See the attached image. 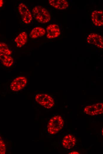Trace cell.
I'll return each instance as SVG.
<instances>
[{"instance_id": "obj_1", "label": "cell", "mask_w": 103, "mask_h": 154, "mask_svg": "<svg viewBox=\"0 0 103 154\" xmlns=\"http://www.w3.org/2000/svg\"><path fill=\"white\" fill-rule=\"evenodd\" d=\"M32 12L33 17L39 23H46L51 20L50 12L43 7L38 5L32 9Z\"/></svg>"}, {"instance_id": "obj_2", "label": "cell", "mask_w": 103, "mask_h": 154, "mask_svg": "<svg viewBox=\"0 0 103 154\" xmlns=\"http://www.w3.org/2000/svg\"><path fill=\"white\" fill-rule=\"evenodd\" d=\"M64 125V120L61 116H54L48 121L47 125V132L52 135L55 134L62 129Z\"/></svg>"}, {"instance_id": "obj_3", "label": "cell", "mask_w": 103, "mask_h": 154, "mask_svg": "<svg viewBox=\"0 0 103 154\" xmlns=\"http://www.w3.org/2000/svg\"><path fill=\"white\" fill-rule=\"evenodd\" d=\"M36 102L44 108L50 109L54 105L55 102L53 98L46 94L40 93L37 94L35 96Z\"/></svg>"}, {"instance_id": "obj_4", "label": "cell", "mask_w": 103, "mask_h": 154, "mask_svg": "<svg viewBox=\"0 0 103 154\" xmlns=\"http://www.w3.org/2000/svg\"><path fill=\"white\" fill-rule=\"evenodd\" d=\"M103 109V103L98 102L86 106L84 109V112L87 115L94 116L102 114Z\"/></svg>"}, {"instance_id": "obj_5", "label": "cell", "mask_w": 103, "mask_h": 154, "mask_svg": "<svg viewBox=\"0 0 103 154\" xmlns=\"http://www.w3.org/2000/svg\"><path fill=\"white\" fill-rule=\"evenodd\" d=\"M18 9L23 22L26 24L30 23L32 20V16L27 6L21 3L18 6Z\"/></svg>"}, {"instance_id": "obj_6", "label": "cell", "mask_w": 103, "mask_h": 154, "mask_svg": "<svg viewBox=\"0 0 103 154\" xmlns=\"http://www.w3.org/2000/svg\"><path fill=\"white\" fill-rule=\"evenodd\" d=\"M27 79L23 76L18 77L12 81L10 84V89L14 92H17L23 89L27 84Z\"/></svg>"}, {"instance_id": "obj_7", "label": "cell", "mask_w": 103, "mask_h": 154, "mask_svg": "<svg viewBox=\"0 0 103 154\" xmlns=\"http://www.w3.org/2000/svg\"><path fill=\"white\" fill-rule=\"evenodd\" d=\"M86 41L88 44L101 49L103 48V38L99 34L94 33L89 34L87 38Z\"/></svg>"}, {"instance_id": "obj_8", "label": "cell", "mask_w": 103, "mask_h": 154, "mask_svg": "<svg viewBox=\"0 0 103 154\" xmlns=\"http://www.w3.org/2000/svg\"><path fill=\"white\" fill-rule=\"evenodd\" d=\"M47 38L53 39L58 37L60 34L59 26L57 24H52L48 25L46 28Z\"/></svg>"}, {"instance_id": "obj_9", "label": "cell", "mask_w": 103, "mask_h": 154, "mask_svg": "<svg viewBox=\"0 0 103 154\" xmlns=\"http://www.w3.org/2000/svg\"><path fill=\"white\" fill-rule=\"evenodd\" d=\"M91 20L93 24L97 27L103 25V11L102 10H94L91 14Z\"/></svg>"}, {"instance_id": "obj_10", "label": "cell", "mask_w": 103, "mask_h": 154, "mask_svg": "<svg viewBox=\"0 0 103 154\" xmlns=\"http://www.w3.org/2000/svg\"><path fill=\"white\" fill-rule=\"evenodd\" d=\"M76 141V138L73 135L68 134L65 136L62 140L63 147L66 149H70L75 146Z\"/></svg>"}, {"instance_id": "obj_11", "label": "cell", "mask_w": 103, "mask_h": 154, "mask_svg": "<svg viewBox=\"0 0 103 154\" xmlns=\"http://www.w3.org/2000/svg\"><path fill=\"white\" fill-rule=\"evenodd\" d=\"M49 3L52 7L59 10L66 9L69 5L68 1L65 0H49Z\"/></svg>"}, {"instance_id": "obj_12", "label": "cell", "mask_w": 103, "mask_h": 154, "mask_svg": "<svg viewBox=\"0 0 103 154\" xmlns=\"http://www.w3.org/2000/svg\"><path fill=\"white\" fill-rule=\"evenodd\" d=\"M28 38V35L25 32H22L20 33L15 40L16 46L18 47L22 46L27 42Z\"/></svg>"}, {"instance_id": "obj_13", "label": "cell", "mask_w": 103, "mask_h": 154, "mask_svg": "<svg viewBox=\"0 0 103 154\" xmlns=\"http://www.w3.org/2000/svg\"><path fill=\"white\" fill-rule=\"evenodd\" d=\"M46 33L45 29L40 27H37L33 29L30 31L29 36L32 38H37L44 36Z\"/></svg>"}, {"instance_id": "obj_14", "label": "cell", "mask_w": 103, "mask_h": 154, "mask_svg": "<svg viewBox=\"0 0 103 154\" xmlns=\"http://www.w3.org/2000/svg\"><path fill=\"white\" fill-rule=\"evenodd\" d=\"M0 60L3 64L7 67H10L13 63L12 57L10 55L0 53Z\"/></svg>"}, {"instance_id": "obj_15", "label": "cell", "mask_w": 103, "mask_h": 154, "mask_svg": "<svg viewBox=\"0 0 103 154\" xmlns=\"http://www.w3.org/2000/svg\"><path fill=\"white\" fill-rule=\"evenodd\" d=\"M12 53L7 45L3 42H0V53L10 55Z\"/></svg>"}, {"instance_id": "obj_16", "label": "cell", "mask_w": 103, "mask_h": 154, "mask_svg": "<svg viewBox=\"0 0 103 154\" xmlns=\"http://www.w3.org/2000/svg\"><path fill=\"white\" fill-rule=\"evenodd\" d=\"M6 150V145L0 136V154H5Z\"/></svg>"}, {"instance_id": "obj_17", "label": "cell", "mask_w": 103, "mask_h": 154, "mask_svg": "<svg viewBox=\"0 0 103 154\" xmlns=\"http://www.w3.org/2000/svg\"><path fill=\"white\" fill-rule=\"evenodd\" d=\"M68 154H79V153L76 151H72L71 152H70V153H68Z\"/></svg>"}, {"instance_id": "obj_18", "label": "cell", "mask_w": 103, "mask_h": 154, "mask_svg": "<svg viewBox=\"0 0 103 154\" xmlns=\"http://www.w3.org/2000/svg\"><path fill=\"white\" fill-rule=\"evenodd\" d=\"M3 5V1L2 0H0V7H2Z\"/></svg>"}]
</instances>
